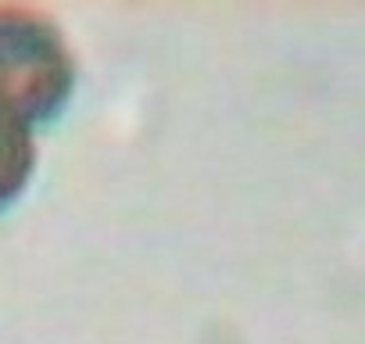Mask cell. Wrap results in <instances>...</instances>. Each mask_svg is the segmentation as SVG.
<instances>
[{
  "mask_svg": "<svg viewBox=\"0 0 365 344\" xmlns=\"http://www.w3.org/2000/svg\"><path fill=\"white\" fill-rule=\"evenodd\" d=\"M76 79V54L47 11L0 4V101L36 126L68 104Z\"/></svg>",
  "mask_w": 365,
  "mask_h": 344,
  "instance_id": "1",
  "label": "cell"
},
{
  "mask_svg": "<svg viewBox=\"0 0 365 344\" xmlns=\"http://www.w3.org/2000/svg\"><path fill=\"white\" fill-rule=\"evenodd\" d=\"M36 168V136L33 126L0 101V208L22 198Z\"/></svg>",
  "mask_w": 365,
  "mask_h": 344,
  "instance_id": "2",
  "label": "cell"
}]
</instances>
